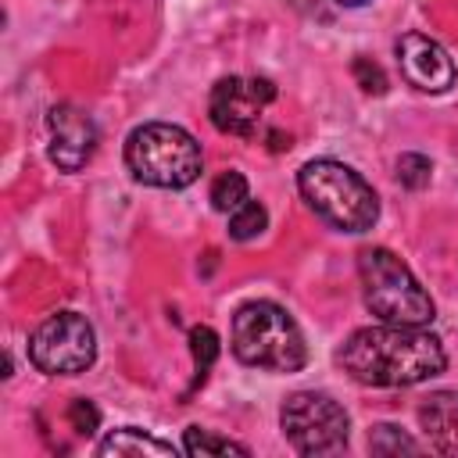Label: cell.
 Segmentation results:
<instances>
[{
    "mask_svg": "<svg viewBox=\"0 0 458 458\" xmlns=\"http://www.w3.org/2000/svg\"><path fill=\"white\" fill-rule=\"evenodd\" d=\"M340 365L365 386H415L444 372L447 354L440 336L422 326H365L340 347Z\"/></svg>",
    "mask_w": 458,
    "mask_h": 458,
    "instance_id": "cell-1",
    "label": "cell"
},
{
    "mask_svg": "<svg viewBox=\"0 0 458 458\" xmlns=\"http://www.w3.org/2000/svg\"><path fill=\"white\" fill-rule=\"evenodd\" d=\"M297 190L308 200V208L340 233H369L379 218L376 190L361 179V172H354L344 161H308L297 172Z\"/></svg>",
    "mask_w": 458,
    "mask_h": 458,
    "instance_id": "cell-2",
    "label": "cell"
},
{
    "mask_svg": "<svg viewBox=\"0 0 458 458\" xmlns=\"http://www.w3.org/2000/svg\"><path fill=\"white\" fill-rule=\"evenodd\" d=\"M233 354L254 369L301 372L308 361V344L286 308L276 301H247L233 315Z\"/></svg>",
    "mask_w": 458,
    "mask_h": 458,
    "instance_id": "cell-3",
    "label": "cell"
},
{
    "mask_svg": "<svg viewBox=\"0 0 458 458\" xmlns=\"http://www.w3.org/2000/svg\"><path fill=\"white\" fill-rule=\"evenodd\" d=\"M125 165L136 182L157 190H182L204 168L200 143L172 122H143L125 140Z\"/></svg>",
    "mask_w": 458,
    "mask_h": 458,
    "instance_id": "cell-4",
    "label": "cell"
},
{
    "mask_svg": "<svg viewBox=\"0 0 458 458\" xmlns=\"http://www.w3.org/2000/svg\"><path fill=\"white\" fill-rule=\"evenodd\" d=\"M358 276L365 304L376 318L390 326H429L437 315L433 297L411 276V268L386 247H361L358 250Z\"/></svg>",
    "mask_w": 458,
    "mask_h": 458,
    "instance_id": "cell-5",
    "label": "cell"
},
{
    "mask_svg": "<svg viewBox=\"0 0 458 458\" xmlns=\"http://www.w3.org/2000/svg\"><path fill=\"white\" fill-rule=\"evenodd\" d=\"M283 437L297 454H340L351 437V419L340 401L315 390H297L279 411Z\"/></svg>",
    "mask_w": 458,
    "mask_h": 458,
    "instance_id": "cell-6",
    "label": "cell"
},
{
    "mask_svg": "<svg viewBox=\"0 0 458 458\" xmlns=\"http://www.w3.org/2000/svg\"><path fill=\"white\" fill-rule=\"evenodd\" d=\"M29 358L47 376H75L86 372L97 358V333L86 315L57 311L43 318L29 340Z\"/></svg>",
    "mask_w": 458,
    "mask_h": 458,
    "instance_id": "cell-7",
    "label": "cell"
},
{
    "mask_svg": "<svg viewBox=\"0 0 458 458\" xmlns=\"http://www.w3.org/2000/svg\"><path fill=\"white\" fill-rule=\"evenodd\" d=\"M276 100V86L272 79H240V75H225L215 82L211 100H208V114L211 125L218 132L229 136H250L261 122V111Z\"/></svg>",
    "mask_w": 458,
    "mask_h": 458,
    "instance_id": "cell-8",
    "label": "cell"
},
{
    "mask_svg": "<svg viewBox=\"0 0 458 458\" xmlns=\"http://www.w3.org/2000/svg\"><path fill=\"white\" fill-rule=\"evenodd\" d=\"M397 64H401V75L422 93H444L454 86V75H458L451 54L422 32H404L397 39Z\"/></svg>",
    "mask_w": 458,
    "mask_h": 458,
    "instance_id": "cell-9",
    "label": "cell"
},
{
    "mask_svg": "<svg viewBox=\"0 0 458 458\" xmlns=\"http://www.w3.org/2000/svg\"><path fill=\"white\" fill-rule=\"evenodd\" d=\"M50 161L61 172H79L93 150H97V125L86 111H79L75 104H57L50 107Z\"/></svg>",
    "mask_w": 458,
    "mask_h": 458,
    "instance_id": "cell-10",
    "label": "cell"
},
{
    "mask_svg": "<svg viewBox=\"0 0 458 458\" xmlns=\"http://www.w3.org/2000/svg\"><path fill=\"white\" fill-rule=\"evenodd\" d=\"M419 426L426 429V440L440 454H458V394L437 390L419 404Z\"/></svg>",
    "mask_w": 458,
    "mask_h": 458,
    "instance_id": "cell-11",
    "label": "cell"
},
{
    "mask_svg": "<svg viewBox=\"0 0 458 458\" xmlns=\"http://www.w3.org/2000/svg\"><path fill=\"white\" fill-rule=\"evenodd\" d=\"M97 454H104V458L107 454H118V458H175V447L168 440L150 437L140 426H122V429L107 433L97 444Z\"/></svg>",
    "mask_w": 458,
    "mask_h": 458,
    "instance_id": "cell-12",
    "label": "cell"
},
{
    "mask_svg": "<svg viewBox=\"0 0 458 458\" xmlns=\"http://www.w3.org/2000/svg\"><path fill=\"white\" fill-rule=\"evenodd\" d=\"M182 451L193 454V458H222V454H240V458H247V454H250L247 444H236V440H229V437H222V433H215V429H204V426H190V429L182 433Z\"/></svg>",
    "mask_w": 458,
    "mask_h": 458,
    "instance_id": "cell-13",
    "label": "cell"
},
{
    "mask_svg": "<svg viewBox=\"0 0 458 458\" xmlns=\"http://www.w3.org/2000/svg\"><path fill=\"white\" fill-rule=\"evenodd\" d=\"M208 197H211V208H215V211H222V215L236 211V208L247 200V179H243V172H236V168L218 172Z\"/></svg>",
    "mask_w": 458,
    "mask_h": 458,
    "instance_id": "cell-14",
    "label": "cell"
},
{
    "mask_svg": "<svg viewBox=\"0 0 458 458\" xmlns=\"http://www.w3.org/2000/svg\"><path fill=\"white\" fill-rule=\"evenodd\" d=\"M265 225H268V211H265V204H258V200H250V197H247L236 211H229V236L240 240V243L261 236Z\"/></svg>",
    "mask_w": 458,
    "mask_h": 458,
    "instance_id": "cell-15",
    "label": "cell"
},
{
    "mask_svg": "<svg viewBox=\"0 0 458 458\" xmlns=\"http://www.w3.org/2000/svg\"><path fill=\"white\" fill-rule=\"evenodd\" d=\"M190 354H193V369H197L193 386H200L208 379L215 358H218V333L211 326H193L190 329Z\"/></svg>",
    "mask_w": 458,
    "mask_h": 458,
    "instance_id": "cell-16",
    "label": "cell"
},
{
    "mask_svg": "<svg viewBox=\"0 0 458 458\" xmlns=\"http://www.w3.org/2000/svg\"><path fill=\"white\" fill-rule=\"evenodd\" d=\"M369 447H372V454H401V451H408V454H419V440H411L401 426H394V422H379V426H372V433H369Z\"/></svg>",
    "mask_w": 458,
    "mask_h": 458,
    "instance_id": "cell-17",
    "label": "cell"
},
{
    "mask_svg": "<svg viewBox=\"0 0 458 458\" xmlns=\"http://www.w3.org/2000/svg\"><path fill=\"white\" fill-rule=\"evenodd\" d=\"M429 175H433L429 157H422V154H401V157H397V179H401V186L422 190V186L429 182Z\"/></svg>",
    "mask_w": 458,
    "mask_h": 458,
    "instance_id": "cell-18",
    "label": "cell"
},
{
    "mask_svg": "<svg viewBox=\"0 0 458 458\" xmlns=\"http://www.w3.org/2000/svg\"><path fill=\"white\" fill-rule=\"evenodd\" d=\"M64 419H68V426H72L79 437H93V433L100 429V411H97V404L86 401V397H75V401L68 404Z\"/></svg>",
    "mask_w": 458,
    "mask_h": 458,
    "instance_id": "cell-19",
    "label": "cell"
},
{
    "mask_svg": "<svg viewBox=\"0 0 458 458\" xmlns=\"http://www.w3.org/2000/svg\"><path fill=\"white\" fill-rule=\"evenodd\" d=\"M351 75H354V82L365 89V93H386V75H383V68L372 61V57H354L351 61Z\"/></svg>",
    "mask_w": 458,
    "mask_h": 458,
    "instance_id": "cell-20",
    "label": "cell"
},
{
    "mask_svg": "<svg viewBox=\"0 0 458 458\" xmlns=\"http://www.w3.org/2000/svg\"><path fill=\"white\" fill-rule=\"evenodd\" d=\"M336 4H340V7H361L365 0H336Z\"/></svg>",
    "mask_w": 458,
    "mask_h": 458,
    "instance_id": "cell-21",
    "label": "cell"
}]
</instances>
